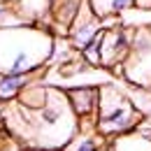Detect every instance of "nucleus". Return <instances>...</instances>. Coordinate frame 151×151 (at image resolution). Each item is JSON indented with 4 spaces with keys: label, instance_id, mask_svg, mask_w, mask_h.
Returning a JSON list of instances; mask_svg holds the SVG:
<instances>
[{
    "label": "nucleus",
    "instance_id": "obj_13",
    "mask_svg": "<svg viewBox=\"0 0 151 151\" xmlns=\"http://www.w3.org/2000/svg\"><path fill=\"white\" fill-rule=\"evenodd\" d=\"M12 26H26V21L17 14L14 5L0 0V28H12Z\"/></svg>",
    "mask_w": 151,
    "mask_h": 151
},
{
    "label": "nucleus",
    "instance_id": "obj_3",
    "mask_svg": "<svg viewBox=\"0 0 151 151\" xmlns=\"http://www.w3.org/2000/svg\"><path fill=\"white\" fill-rule=\"evenodd\" d=\"M142 121L139 107L132 102L114 84L100 86V102H98V116H95V132L100 137H119L130 130H137Z\"/></svg>",
    "mask_w": 151,
    "mask_h": 151
},
{
    "label": "nucleus",
    "instance_id": "obj_4",
    "mask_svg": "<svg viewBox=\"0 0 151 151\" xmlns=\"http://www.w3.org/2000/svg\"><path fill=\"white\" fill-rule=\"evenodd\" d=\"M116 72L139 88H151V26L132 33L130 54Z\"/></svg>",
    "mask_w": 151,
    "mask_h": 151
},
{
    "label": "nucleus",
    "instance_id": "obj_8",
    "mask_svg": "<svg viewBox=\"0 0 151 151\" xmlns=\"http://www.w3.org/2000/svg\"><path fill=\"white\" fill-rule=\"evenodd\" d=\"M109 149L112 151H151V135L144 130H130L126 135L114 137Z\"/></svg>",
    "mask_w": 151,
    "mask_h": 151
},
{
    "label": "nucleus",
    "instance_id": "obj_10",
    "mask_svg": "<svg viewBox=\"0 0 151 151\" xmlns=\"http://www.w3.org/2000/svg\"><path fill=\"white\" fill-rule=\"evenodd\" d=\"M33 84V75H2L0 77V102L19 98V93Z\"/></svg>",
    "mask_w": 151,
    "mask_h": 151
},
{
    "label": "nucleus",
    "instance_id": "obj_15",
    "mask_svg": "<svg viewBox=\"0 0 151 151\" xmlns=\"http://www.w3.org/2000/svg\"><path fill=\"white\" fill-rule=\"evenodd\" d=\"M0 77H2V75H0Z\"/></svg>",
    "mask_w": 151,
    "mask_h": 151
},
{
    "label": "nucleus",
    "instance_id": "obj_11",
    "mask_svg": "<svg viewBox=\"0 0 151 151\" xmlns=\"http://www.w3.org/2000/svg\"><path fill=\"white\" fill-rule=\"evenodd\" d=\"M105 137L98 132H77V137L63 151H105Z\"/></svg>",
    "mask_w": 151,
    "mask_h": 151
},
{
    "label": "nucleus",
    "instance_id": "obj_12",
    "mask_svg": "<svg viewBox=\"0 0 151 151\" xmlns=\"http://www.w3.org/2000/svg\"><path fill=\"white\" fill-rule=\"evenodd\" d=\"M93 12L100 19H107V17H116L121 14L123 9H128L130 5H135V0H88Z\"/></svg>",
    "mask_w": 151,
    "mask_h": 151
},
{
    "label": "nucleus",
    "instance_id": "obj_7",
    "mask_svg": "<svg viewBox=\"0 0 151 151\" xmlns=\"http://www.w3.org/2000/svg\"><path fill=\"white\" fill-rule=\"evenodd\" d=\"M54 0H19L14 5L17 14L30 26H42V21L51 14Z\"/></svg>",
    "mask_w": 151,
    "mask_h": 151
},
{
    "label": "nucleus",
    "instance_id": "obj_2",
    "mask_svg": "<svg viewBox=\"0 0 151 151\" xmlns=\"http://www.w3.org/2000/svg\"><path fill=\"white\" fill-rule=\"evenodd\" d=\"M54 51L56 40L44 26L0 28V75H35Z\"/></svg>",
    "mask_w": 151,
    "mask_h": 151
},
{
    "label": "nucleus",
    "instance_id": "obj_9",
    "mask_svg": "<svg viewBox=\"0 0 151 151\" xmlns=\"http://www.w3.org/2000/svg\"><path fill=\"white\" fill-rule=\"evenodd\" d=\"M47 98H49V86H44V84H28L23 91L19 93L17 98V102H19L23 109H30V112H35L40 107H44L47 105Z\"/></svg>",
    "mask_w": 151,
    "mask_h": 151
},
{
    "label": "nucleus",
    "instance_id": "obj_14",
    "mask_svg": "<svg viewBox=\"0 0 151 151\" xmlns=\"http://www.w3.org/2000/svg\"><path fill=\"white\" fill-rule=\"evenodd\" d=\"M105 151H112V149H105Z\"/></svg>",
    "mask_w": 151,
    "mask_h": 151
},
{
    "label": "nucleus",
    "instance_id": "obj_6",
    "mask_svg": "<svg viewBox=\"0 0 151 151\" xmlns=\"http://www.w3.org/2000/svg\"><path fill=\"white\" fill-rule=\"evenodd\" d=\"M68 100L79 119V132H95V116L100 102V86H77L68 88Z\"/></svg>",
    "mask_w": 151,
    "mask_h": 151
},
{
    "label": "nucleus",
    "instance_id": "obj_5",
    "mask_svg": "<svg viewBox=\"0 0 151 151\" xmlns=\"http://www.w3.org/2000/svg\"><path fill=\"white\" fill-rule=\"evenodd\" d=\"M132 33L130 28L123 26H112V28H102V33L98 35L100 44V68H114L119 70L123 65V60L128 58L132 47Z\"/></svg>",
    "mask_w": 151,
    "mask_h": 151
},
{
    "label": "nucleus",
    "instance_id": "obj_1",
    "mask_svg": "<svg viewBox=\"0 0 151 151\" xmlns=\"http://www.w3.org/2000/svg\"><path fill=\"white\" fill-rule=\"evenodd\" d=\"M7 116L17 119V123H9L12 130L42 151H63L79 132V119L72 112L68 93L56 86H49L44 107L30 112L17 102Z\"/></svg>",
    "mask_w": 151,
    "mask_h": 151
}]
</instances>
